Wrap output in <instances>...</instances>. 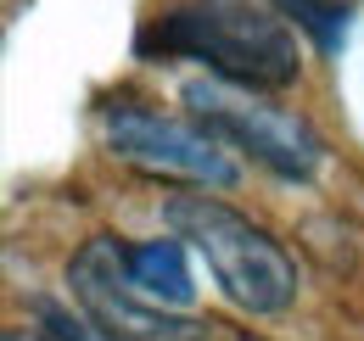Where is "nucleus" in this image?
<instances>
[{
	"label": "nucleus",
	"instance_id": "7",
	"mask_svg": "<svg viewBox=\"0 0 364 341\" xmlns=\"http://www.w3.org/2000/svg\"><path fill=\"white\" fill-rule=\"evenodd\" d=\"M280 6H286V11H291V17L325 45V50L342 40V28H348V11H342L336 0H280Z\"/></svg>",
	"mask_w": 364,
	"mask_h": 341
},
{
	"label": "nucleus",
	"instance_id": "2",
	"mask_svg": "<svg viewBox=\"0 0 364 341\" xmlns=\"http://www.w3.org/2000/svg\"><path fill=\"white\" fill-rule=\"evenodd\" d=\"M168 224L180 229V241H191L208 257L213 280L225 286V297L247 313H280L297 297V269L280 252L269 229H258L252 218H241L235 207L213 202V196H174L168 202Z\"/></svg>",
	"mask_w": 364,
	"mask_h": 341
},
{
	"label": "nucleus",
	"instance_id": "9",
	"mask_svg": "<svg viewBox=\"0 0 364 341\" xmlns=\"http://www.w3.org/2000/svg\"><path fill=\"white\" fill-rule=\"evenodd\" d=\"M6 341H40V336H28V330H6Z\"/></svg>",
	"mask_w": 364,
	"mask_h": 341
},
{
	"label": "nucleus",
	"instance_id": "1",
	"mask_svg": "<svg viewBox=\"0 0 364 341\" xmlns=\"http://www.w3.org/2000/svg\"><path fill=\"white\" fill-rule=\"evenodd\" d=\"M140 50L208 62L219 79L252 90H280L303 73V45L286 28V17H274L252 0H191L180 11H168L140 40Z\"/></svg>",
	"mask_w": 364,
	"mask_h": 341
},
{
	"label": "nucleus",
	"instance_id": "4",
	"mask_svg": "<svg viewBox=\"0 0 364 341\" xmlns=\"http://www.w3.org/2000/svg\"><path fill=\"white\" fill-rule=\"evenodd\" d=\"M68 286L112 341H208L196 319H174V313H163V302L140 291L129 274V247H118L112 235L85 241V252L68 269Z\"/></svg>",
	"mask_w": 364,
	"mask_h": 341
},
{
	"label": "nucleus",
	"instance_id": "8",
	"mask_svg": "<svg viewBox=\"0 0 364 341\" xmlns=\"http://www.w3.org/2000/svg\"><path fill=\"white\" fill-rule=\"evenodd\" d=\"M40 319H46V330H50V341H112L107 336V330H101V325H85V319H73V313H68V308H40Z\"/></svg>",
	"mask_w": 364,
	"mask_h": 341
},
{
	"label": "nucleus",
	"instance_id": "6",
	"mask_svg": "<svg viewBox=\"0 0 364 341\" xmlns=\"http://www.w3.org/2000/svg\"><path fill=\"white\" fill-rule=\"evenodd\" d=\"M129 274H135V286L151 302H168V308H185V302H191V269H185V252L174 241L129 247Z\"/></svg>",
	"mask_w": 364,
	"mask_h": 341
},
{
	"label": "nucleus",
	"instance_id": "3",
	"mask_svg": "<svg viewBox=\"0 0 364 341\" xmlns=\"http://www.w3.org/2000/svg\"><path fill=\"white\" fill-rule=\"evenodd\" d=\"M185 107L213 129L219 140H235L241 151H252L280 179H309L319 168V134L297 112H280L269 101H258L252 85L196 79V85H185Z\"/></svg>",
	"mask_w": 364,
	"mask_h": 341
},
{
	"label": "nucleus",
	"instance_id": "5",
	"mask_svg": "<svg viewBox=\"0 0 364 341\" xmlns=\"http://www.w3.org/2000/svg\"><path fill=\"white\" fill-rule=\"evenodd\" d=\"M107 146L157 173V179H191V185H235V163L225 157L213 129H191L180 118L146 112V107H112L107 112Z\"/></svg>",
	"mask_w": 364,
	"mask_h": 341
}]
</instances>
